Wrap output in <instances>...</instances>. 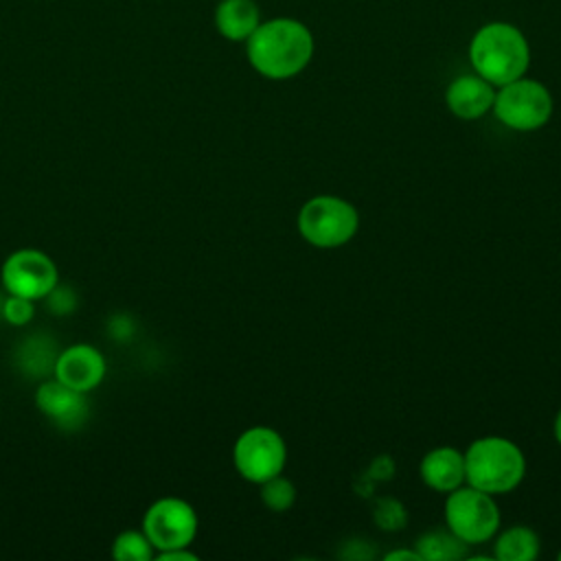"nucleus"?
Segmentation results:
<instances>
[{
    "mask_svg": "<svg viewBox=\"0 0 561 561\" xmlns=\"http://www.w3.org/2000/svg\"><path fill=\"white\" fill-rule=\"evenodd\" d=\"M248 61L267 79H289L305 70L313 55L309 28L289 18H276L259 24L248 37Z\"/></svg>",
    "mask_w": 561,
    "mask_h": 561,
    "instance_id": "obj_1",
    "label": "nucleus"
},
{
    "mask_svg": "<svg viewBox=\"0 0 561 561\" xmlns=\"http://www.w3.org/2000/svg\"><path fill=\"white\" fill-rule=\"evenodd\" d=\"M469 59L476 75L493 85H504L524 77L530 53L526 37L517 26L506 22H491L473 35Z\"/></svg>",
    "mask_w": 561,
    "mask_h": 561,
    "instance_id": "obj_2",
    "label": "nucleus"
},
{
    "mask_svg": "<svg viewBox=\"0 0 561 561\" xmlns=\"http://www.w3.org/2000/svg\"><path fill=\"white\" fill-rule=\"evenodd\" d=\"M526 473L522 449L502 436L476 438L465 451V484L491 495L513 491Z\"/></svg>",
    "mask_w": 561,
    "mask_h": 561,
    "instance_id": "obj_3",
    "label": "nucleus"
},
{
    "mask_svg": "<svg viewBox=\"0 0 561 561\" xmlns=\"http://www.w3.org/2000/svg\"><path fill=\"white\" fill-rule=\"evenodd\" d=\"M357 228L359 213L335 195H316L298 213V232L316 248H340L355 237Z\"/></svg>",
    "mask_w": 561,
    "mask_h": 561,
    "instance_id": "obj_4",
    "label": "nucleus"
},
{
    "mask_svg": "<svg viewBox=\"0 0 561 561\" xmlns=\"http://www.w3.org/2000/svg\"><path fill=\"white\" fill-rule=\"evenodd\" d=\"M445 524L460 541L482 543L500 530V508L491 493L462 484L447 493Z\"/></svg>",
    "mask_w": 561,
    "mask_h": 561,
    "instance_id": "obj_5",
    "label": "nucleus"
},
{
    "mask_svg": "<svg viewBox=\"0 0 561 561\" xmlns=\"http://www.w3.org/2000/svg\"><path fill=\"white\" fill-rule=\"evenodd\" d=\"M491 110L508 129L533 131L550 121L552 96L543 83L519 77L500 85Z\"/></svg>",
    "mask_w": 561,
    "mask_h": 561,
    "instance_id": "obj_6",
    "label": "nucleus"
},
{
    "mask_svg": "<svg viewBox=\"0 0 561 561\" xmlns=\"http://www.w3.org/2000/svg\"><path fill=\"white\" fill-rule=\"evenodd\" d=\"M232 462L241 478L254 484H263L265 480L283 473L287 462L285 440L272 427H250L237 438L232 447Z\"/></svg>",
    "mask_w": 561,
    "mask_h": 561,
    "instance_id": "obj_7",
    "label": "nucleus"
},
{
    "mask_svg": "<svg viewBox=\"0 0 561 561\" xmlns=\"http://www.w3.org/2000/svg\"><path fill=\"white\" fill-rule=\"evenodd\" d=\"M140 528L156 554L188 548L197 535V513L182 497H160L145 511Z\"/></svg>",
    "mask_w": 561,
    "mask_h": 561,
    "instance_id": "obj_8",
    "label": "nucleus"
},
{
    "mask_svg": "<svg viewBox=\"0 0 561 561\" xmlns=\"http://www.w3.org/2000/svg\"><path fill=\"white\" fill-rule=\"evenodd\" d=\"M0 280L7 294L28 300H44L59 283L55 261L35 248H20L11 252L0 270Z\"/></svg>",
    "mask_w": 561,
    "mask_h": 561,
    "instance_id": "obj_9",
    "label": "nucleus"
},
{
    "mask_svg": "<svg viewBox=\"0 0 561 561\" xmlns=\"http://www.w3.org/2000/svg\"><path fill=\"white\" fill-rule=\"evenodd\" d=\"M35 405L55 427L64 432H75L83 427L90 416L85 392H79L55 377L37 386Z\"/></svg>",
    "mask_w": 561,
    "mask_h": 561,
    "instance_id": "obj_10",
    "label": "nucleus"
},
{
    "mask_svg": "<svg viewBox=\"0 0 561 561\" xmlns=\"http://www.w3.org/2000/svg\"><path fill=\"white\" fill-rule=\"evenodd\" d=\"M105 357L103 353L92 344H72L57 353L53 377L61 383L79 390V392H92L96 386H101L105 377Z\"/></svg>",
    "mask_w": 561,
    "mask_h": 561,
    "instance_id": "obj_11",
    "label": "nucleus"
},
{
    "mask_svg": "<svg viewBox=\"0 0 561 561\" xmlns=\"http://www.w3.org/2000/svg\"><path fill=\"white\" fill-rule=\"evenodd\" d=\"M445 101L454 116L473 121L484 116L493 107L495 90L493 83H489L480 75H462L449 83Z\"/></svg>",
    "mask_w": 561,
    "mask_h": 561,
    "instance_id": "obj_12",
    "label": "nucleus"
},
{
    "mask_svg": "<svg viewBox=\"0 0 561 561\" xmlns=\"http://www.w3.org/2000/svg\"><path fill=\"white\" fill-rule=\"evenodd\" d=\"M423 482L440 493H449L465 484V454L456 447H436L421 460Z\"/></svg>",
    "mask_w": 561,
    "mask_h": 561,
    "instance_id": "obj_13",
    "label": "nucleus"
},
{
    "mask_svg": "<svg viewBox=\"0 0 561 561\" xmlns=\"http://www.w3.org/2000/svg\"><path fill=\"white\" fill-rule=\"evenodd\" d=\"M215 24L228 39H248L259 26V9L252 0H224L215 11Z\"/></svg>",
    "mask_w": 561,
    "mask_h": 561,
    "instance_id": "obj_14",
    "label": "nucleus"
},
{
    "mask_svg": "<svg viewBox=\"0 0 561 561\" xmlns=\"http://www.w3.org/2000/svg\"><path fill=\"white\" fill-rule=\"evenodd\" d=\"M539 535L528 526H511L495 533L493 559L497 561H533L539 554Z\"/></svg>",
    "mask_w": 561,
    "mask_h": 561,
    "instance_id": "obj_15",
    "label": "nucleus"
},
{
    "mask_svg": "<svg viewBox=\"0 0 561 561\" xmlns=\"http://www.w3.org/2000/svg\"><path fill=\"white\" fill-rule=\"evenodd\" d=\"M423 561H440V559H458L465 554V541H460L451 530L449 533H427L416 543Z\"/></svg>",
    "mask_w": 561,
    "mask_h": 561,
    "instance_id": "obj_16",
    "label": "nucleus"
},
{
    "mask_svg": "<svg viewBox=\"0 0 561 561\" xmlns=\"http://www.w3.org/2000/svg\"><path fill=\"white\" fill-rule=\"evenodd\" d=\"M112 557L116 561H149L156 557V550L147 535L140 530H123L112 543Z\"/></svg>",
    "mask_w": 561,
    "mask_h": 561,
    "instance_id": "obj_17",
    "label": "nucleus"
},
{
    "mask_svg": "<svg viewBox=\"0 0 561 561\" xmlns=\"http://www.w3.org/2000/svg\"><path fill=\"white\" fill-rule=\"evenodd\" d=\"M261 500L274 513L289 511L296 502V486H294V482H289L287 478H283L278 473L261 484Z\"/></svg>",
    "mask_w": 561,
    "mask_h": 561,
    "instance_id": "obj_18",
    "label": "nucleus"
},
{
    "mask_svg": "<svg viewBox=\"0 0 561 561\" xmlns=\"http://www.w3.org/2000/svg\"><path fill=\"white\" fill-rule=\"evenodd\" d=\"M2 318L13 327H24L33 320V300L9 294L0 305Z\"/></svg>",
    "mask_w": 561,
    "mask_h": 561,
    "instance_id": "obj_19",
    "label": "nucleus"
},
{
    "mask_svg": "<svg viewBox=\"0 0 561 561\" xmlns=\"http://www.w3.org/2000/svg\"><path fill=\"white\" fill-rule=\"evenodd\" d=\"M44 300H46L48 309L55 311V313H59V316H66V313L75 311V307H77V296H75V291H72L70 287H61L59 283L53 287V291H50Z\"/></svg>",
    "mask_w": 561,
    "mask_h": 561,
    "instance_id": "obj_20",
    "label": "nucleus"
},
{
    "mask_svg": "<svg viewBox=\"0 0 561 561\" xmlns=\"http://www.w3.org/2000/svg\"><path fill=\"white\" fill-rule=\"evenodd\" d=\"M160 561H197V554L191 552L188 548H175V550H164L156 554Z\"/></svg>",
    "mask_w": 561,
    "mask_h": 561,
    "instance_id": "obj_21",
    "label": "nucleus"
},
{
    "mask_svg": "<svg viewBox=\"0 0 561 561\" xmlns=\"http://www.w3.org/2000/svg\"><path fill=\"white\" fill-rule=\"evenodd\" d=\"M399 559H408V561H423V557L419 554V550H392L386 554V561H399Z\"/></svg>",
    "mask_w": 561,
    "mask_h": 561,
    "instance_id": "obj_22",
    "label": "nucleus"
},
{
    "mask_svg": "<svg viewBox=\"0 0 561 561\" xmlns=\"http://www.w3.org/2000/svg\"><path fill=\"white\" fill-rule=\"evenodd\" d=\"M554 438H557V443L561 445V410H559V414H557V419H554Z\"/></svg>",
    "mask_w": 561,
    "mask_h": 561,
    "instance_id": "obj_23",
    "label": "nucleus"
}]
</instances>
